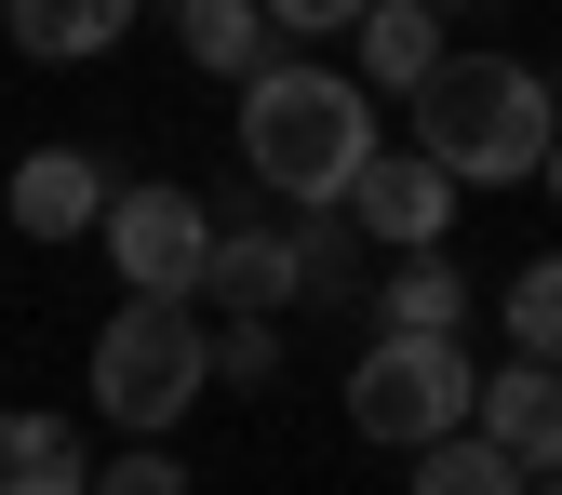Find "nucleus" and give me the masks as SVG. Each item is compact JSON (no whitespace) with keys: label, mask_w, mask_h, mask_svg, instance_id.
I'll list each match as a JSON object with an SVG mask.
<instances>
[{"label":"nucleus","mask_w":562,"mask_h":495,"mask_svg":"<svg viewBox=\"0 0 562 495\" xmlns=\"http://www.w3.org/2000/svg\"><path fill=\"white\" fill-rule=\"evenodd\" d=\"M375 148H389V134H375V81H348V67L268 54L255 81H241V175L268 201H295V215L348 201V175H362Z\"/></svg>","instance_id":"f257e3e1"},{"label":"nucleus","mask_w":562,"mask_h":495,"mask_svg":"<svg viewBox=\"0 0 562 495\" xmlns=\"http://www.w3.org/2000/svg\"><path fill=\"white\" fill-rule=\"evenodd\" d=\"M402 108H415V148H429L456 188H509V175H536L549 134H562L549 81H536V67H509V54H442Z\"/></svg>","instance_id":"f03ea898"},{"label":"nucleus","mask_w":562,"mask_h":495,"mask_svg":"<svg viewBox=\"0 0 562 495\" xmlns=\"http://www.w3.org/2000/svg\"><path fill=\"white\" fill-rule=\"evenodd\" d=\"M215 389V322L201 295H121L94 335V415L121 442H175V415Z\"/></svg>","instance_id":"7ed1b4c3"},{"label":"nucleus","mask_w":562,"mask_h":495,"mask_svg":"<svg viewBox=\"0 0 562 495\" xmlns=\"http://www.w3.org/2000/svg\"><path fill=\"white\" fill-rule=\"evenodd\" d=\"M469 402H482L469 335H402V322H375V348L348 362V429H362V442H389V455H415V442L469 429Z\"/></svg>","instance_id":"20e7f679"},{"label":"nucleus","mask_w":562,"mask_h":495,"mask_svg":"<svg viewBox=\"0 0 562 495\" xmlns=\"http://www.w3.org/2000/svg\"><path fill=\"white\" fill-rule=\"evenodd\" d=\"M108 268H121V295H201V268H215V201L175 188V175H134L108 188Z\"/></svg>","instance_id":"39448f33"},{"label":"nucleus","mask_w":562,"mask_h":495,"mask_svg":"<svg viewBox=\"0 0 562 495\" xmlns=\"http://www.w3.org/2000/svg\"><path fill=\"white\" fill-rule=\"evenodd\" d=\"M456 201H469V188H456V175L402 134V148H375L362 175H348V228H362L375 255H429V241L456 228Z\"/></svg>","instance_id":"423d86ee"},{"label":"nucleus","mask_w":562,"mask_h":495,"mask_svg":"<svg viewBox=\"0 0 562 495\" xmlns=\"http://www.w3.org/2000/svg\"><path fill=\"white\" fill-rule=\"evenodd\" d=\"M0 201H14L27 241H94V228H108V161H94V148H27Z\"/></svg>","instance_id":"0eeeda50"},{"label":"nucleus","mask_w":562,"mask_h":495,"mask_svg":"<svg viewBox=\"0 0 562 495\" xmlns=\"http://www.w3.org/2000/svg\"><path fill=\"white\" fill-rule=\"evenodd\" d=\"M469 429H496V442H509L522 469H562V362H536V348H509V362L482 375Z\"/></svg>","instance_id":"6e6552de"},{"label":"nucleus","mask_w":562,"mask_h":495,"mask_svg":"<svg viewBox=\"0 0 562 495\" xmlns=\"http://www.w3.org/2000/svg\"><path fill=\"white\" fill-rule=\"evenodd\" d=\"M134 14H148V0H0V27H14L27 67H94V54L134 41Z\"/></svg>","instance_id":"1a4fd4ad"},{"label":"nucleus","mask_w":562,"mask_h":495,"mask_svg":"<svg viewBox=\"0 0 562 495\" xmlns=\"http://www.w3.org/2000/svg\"><path fill=\"white\" fill-rule=\"evenodd\" d=\"M348 41H362V81H375V94H415V81L456 54V41H442V0H362Z\"/></svg>","instance_id":"9d476101"},{"label":"nucleus","mask_w":562,"mask_h":495,"mask_svg":"<svg viewBox=\"0 0 562 495\" xmlns=\"http://www.w3.org/2000/svg\"><path fill=\"white\" fill-rule=\"evenodd\" d=\"M201 295H215V308H295V228H268V215L215 228V268H201Z\"/></svg>","instance_id":"9b49d317"},{"label":"nucleus","mask_w":562,"mask_h":495,"mask_svg":"<svg viewBox=\"0 0 562 495\" xmlns=\"http://www.w3.org/2000/svg\"><path fill=\"white\" fill-rule=\"evenodd\" d=\"M375 295V241L348 228V201L295 215V308H362Z\"/></svg>","instance_id":"f8f14e48"},{"label":"nucleus","mask_w":562,"mask_h":495,"mask_svg":"<svg viewBox=\"0 0 562 495\" xmlns=\"http://www.w3.org/2000/svg\"><path fill=\"white\" fill-rule=\"evenodd\" d=\"M469 308H482V295H469V268H456L442 241L375 268V322H402V335H469Z\"/></svg>","instance_id":"ddd939ff"},{"label":"nucleus","mask_w":562,"mask_h":495,"mask_svg":"<svg viewBox=\"0 0 562 495\" xmlns=\"http://www.w3.org/2000/svg\"><path fill=\"white\" fill-rule=\"evenodd\" d=\"M268 0H175V54L188 67H215V81H255V67H268Z\"/></svg>","instance_id":"4468645a"},{"label":"nucleus","mask_w":562,"mask_h":495,"mask_svg":"<svg viewBox=\"0 0 562 495\" xmlns=\"http://www.w3.org/2000/svg\"><path fill=\"white\" fill-rule=\"evenodd\" d=\"M0 495H94V455L67 442V415H0Z\"/></svg>","instance_id":"2eb2a0df"},{"label":"nucleus","mask_w":562,"mask_h":495,"mask_svg":"<svg viewBox=\"0 0 562 495\" xmlns=\"http://www.w3.org/2000/svg\"><path fill=\"white\" fill-rule=\"evenodd\" d=\"M536 469L496 442V429H442V442H415V495H522Z\"/></svg>","instance_id":"dca6fc26"},{"label":"nucleus","mask_w":562,"mask_h":495,"mask_svg":"<svg viewBox=\"0 0 562 495\" xmlns=\"http://www.w3.org/2000/svg\"><path fill=\"white\" fill-rule=\"evenodd\" d=\"M496 322H509V348H536V362H562V255L509 268V295H496Z\"/></svg>","instance_id":"f3484780"},{"label":"nucleus","mask_w":562,"mask_h":495,"mask_svg":"<svg viewBox=\"0 0 562 495\" xmlns=\"http://www.w3.org/2000/svg\"><path fill=\"white\" fill-rule=\"evenodd\" d=\"M268 375H281V308H228V322H215V389L255 402Z\"/></svg>","instance_id":"a211bd4d"},{"label":"nucleus","mask_w":562,"mask_h":495,"mask_svg":"<svg viewBox=\"0 0 562 495\" xmlns=\"http://www.w3.org/2000/svg\"><path fill=\"white\" fill-rule=\"evenodd\" d=\"M94 495H188V469H175V442H121V455H94Z\"/></svg>","instance_id":"6ab92c4d"},{"label":"nucleus","mask_w":562,"mask_h":495,"mask_svg":"<svg viewBox=\"0 0 562 495\" xmlns=\"http://www.w3.org/2000/svg\"><path fill=\"white\" fill-rule=\"evenodd\" d=\"M268 27H281V41H348L362 0H268Z\"/></svg>","instance_id":"aec40b11"},{"label":"nucleus","mask_w":562,"mask_h":495,"mask_svg":"<svg viewBox=\"0 0 562 495\" xmlns=\"http://www.w3.org/2000/svg\"><path fill=\"white\" fill-rule=\"evenodd\" d=\"M536 175H549V201H562V134H549V161H536Z\"/></svg>","instance_id":"412c9836"},{"label":"nucleus","mask_w":562,"mask_h":495,"mask_svg":"<svg viewBox=\"0 0 562 495\" xmlns=\"http://www.w3.org/2000/svg\"><path fill=\"white\" fill-rule=\"evenodd\" d=\"M522 495H562V469H536V482H522Z\"/></svg>","instance_id":"4be33fe9"},{"label":"nucleus","mask_w":562,"mask_h":495,"mask_svg":"<svg viewBox=\"0 0 562 495\" xmlns=\"http://www.w3.org/2000/svg\"><path fill=\"white\" fill-rule=\"evenodd\" d=\"M549 108H562V67H549Z\"/></svg>","instance_id":"5701e85b"},{"label":"nucleus","mask_w":562,"mask_h":495,"mask_svg":"<svg viewBox=\"0 0 562 495\" xmlns=\"http://www.w3.org/2000/svg\"><path fill=\"white\" fill-rule=\"evenodd\" d=\"M442 14H456V0H442Z\"/></svg>","instance_id":"b1692460"}]
</instances>
